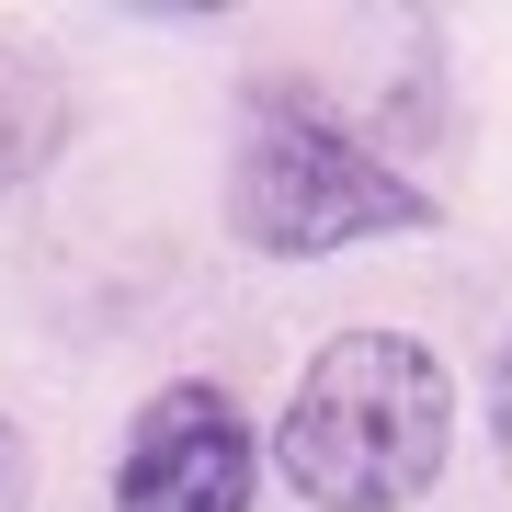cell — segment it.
Segmentation results:
<instances>
[{
	"mask_svg": "<svg viewBox=\"0 0 512 512\" xmlns=\"http://www.w3.org/2000/svg\"><path fill=\"white\" fill-rule=\"evenodd\" d=\"M69 137V80L35 46H0V194H23Z\"/></svg>",
	"mask_w": 512,
	"mask_h": 512,
	"instance_id": "277c9868",
	"label": "cell"
},
{
	"mask_svg": "<svg viewBox=\"0 0 512 512\" xmlns=\"http://www.w3.org/2000/svg\"><path fill=\"white\" fill-rule=\"evenodd\" d=\"M308 512H410L456 467V365L421 330H330L296 365L274 456Z\"/></svg>",
	"mask_w": 512,
	"mask_h": 512,
	"instance_id": "6da1fadb",
	"label": "cell"
},
{
	"mask_svg": "<svg viewBox=\"0 0 512 512\" xmlns=\"http://www.w3.org/2000/svg\"><path fill=\"white\" fill-rule=\"evenodd\" d=\"M23 490H35V444L0 421V512H23Z\"/></svg>",
	"mask_w": 512,
	"mask_h": 512,
	"instance_id": "5b68a950",
	"label": "cell"
},
{
	"mask_svg": "<svg viewBox=\"0 0 512 512\" xmlns=\"http://www.w3.org/2000/svg\"><path fill=\"white\" fill-rule=\"evenodd\" d=\"M262 433L217 376H171L114 444V512H251Z\"/></svg>",
	"mask_w": 512,
	"mask_h": 512,
	"instance_id": "3957f363",
	"label": "cell"
},
{
	"mask_svg": "<svg viewBox=\"0 0 512 512\" xmlns=\"http://www.w3.org/2000/svg\"><path fill=\"white\" fill-rule=\"evenodd\" d=\"M490 444H501V467H512V342L490 353Z\"/></svg>",
	"mask_w": 512,
	"mask_h": 512,
	"instance_id": "8992f818",
	"label": "cell"
},
{
	"mask_svg": "<svg viewBox=\"0 0 512 512\" xmlns=\"http://www.w3.org/2000/svg\"><path fill=\"white\" fill-rule=\"evenodd\" d=\"M444 228V205L387 171L365 137H342L308 103H251V126L228 148V239L262 262H330L365 239H421Z\"/></svg>",
	"mask_w": 512,
	"mask_h": 512,
	"instance_id": "7a4b0ae2",
	"label": "cell"
}]
</instances>
